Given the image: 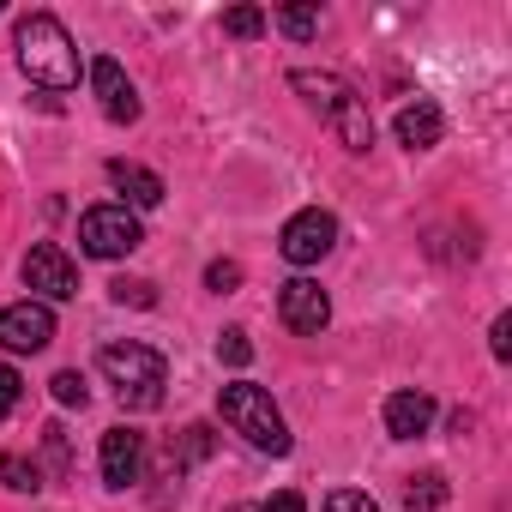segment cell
I'll return each instance as SVG.
<instances>
[{
  "label": "cell",
  "instance_id": "obj_1",
  "mask_svg": "<svg viewBox=\"0 0 512 512\" xmlns=\"http://www.w3.org/2000/svg\"><path fill=\"white\" fill-rule=\"evenodd\" d=\"M290 85L308 97V109L338 133L344 151H368L374 145V121H368V103L356 97V85H344L338 73H314V67H296Z\"/></svg>",
  "mask_w": 512,
  "mask_h": 512
},
{
  "label": "cell",
  "instance_id": "obj_2",
  "mask_svg": "<svg viewBox=\"0 0 512 512\" xmlns=\"http://www.w3.org/2000/svg\"><path fill=\"white\" fill-rule=\"evenodd\" d=\"M19 67H25V79H37L43 91H73V85H79V49H73L67 25H61L55 13L19 19Z\"/></svg>",
  "mask_w": 512,
  "mask_h": 512
},
{
  "label": "cell",
  "instance_id": "obj_3",
  "mask_svg": "<svg viewBox=\"0 0 512 512\" xmlns=\"http://www.w3.org/2000/svg\"><path fill=\"white\" fill-rule=\"evenodd\" d=\"M217 416L253 446V452H272V458H284L290 452V422H284V410L272 404V392L266 386H253V380H229L223 392H217Z\"/></svg>",
  "mask_w": 512,
  "mask_h": 512
},
{
  "label": "cell",
  "instance_id": "obj_4",
  "mask_svg": "<svg viewBox=\"0 0 512 512\" xmlns=\"http://www.w3.org/2000/svg\"><path fill=\"white\" fill-rule=\"evenodd\" d=\"M97 368H103V380L115 386V398L127 404V410H157L163 404V386H169V362L151 350V344H103L97 350Z\"/></svg>",
  "mask_w": 512,
  "mask_h": 512
},
{
  "label": "cell",
  "instance_id": "obj_5",
  "mask_svg": "<svg viewBox=\"0 0 512 512\" xmlns=\"http://www.w3.org/2000/svg\"><path fill=\"white\" fill-rule=\"evenodd\" d=\"M139 241H145V229H139V217L127 205H91L79 217V247L91 260H121V253H133Z\"/></svg>",
  "mask_w": 512,
  "mask_h": 512
},
{
  "label": "cell",
  "instance_id": "obj_6",
  "mask_svg": "<svg viewBox=\"0 0 512 512\" xmlns=\"http://www.w3.org/2000/svg\"><path fill=\"white\" fill-rule=\"evenodd\" d=\"M332 247H338V217L320 211V205L296 211V217L284 223V235H278V253H284L290 266H320Z\"/></svg>",
  "mask_w": 512,
  "mask_h": 512
},
{
  "label": "cell",
  "instance_id": "obj_7",
  "mask_svg": "<svg viewBox=\"0 0 512 512\" xmlns=\"http://www.w3.org/2000/svg\"><path fill=\"white\" fill-rule=\"evenodd\" d=\"M49 344H55V314H49V302L25 296V302H13V308H0V350L37 356V350H49Z\"/></svg>",
  "mask_w": 512,
  "mask_h": 512
},
{
  "label": "cell",
  "instance_id": "obj_8",
  "mask_svg": "<svg viewBox=\"0 0 512 512\" xmlns=\"http://www.w3.org/2000/svg\"><path fill=\"white\" fill-rule=\"evenodd\" d=\"M25 284H31L43 302H73V296H79V266L67 260L55 241H37V247L25 253Z\"/></svg>",
  "mask_w": 512,
  "mask_h": 512
},
{
  "label": "cell",
  "instance_id": "obj_9",
  "mask_svg": "<svg viewBox=\"0 0 512 512\" xmlns=\"http://www.w3.org/2000/svg\"><path fill=\"white\" fill-rule=\"evenodd\" d=\"M278 314H284V326H290L296 338H320L326 320H332V302H326V290H320L314 278H290V284L278 290Z\"/></svg>",
  "mask_w": 512,
  "mask_h": 512
},
{
  "label": "cell",
  "instance_id": "obj_10",
  "mask_svg": "<svg viewBox=\"0 0 512 512\" xmlns=\"http://www.w3.org/2000/svg\"><path fill=\"white\" fill-rule=\"evenodd\" d=\"M97 464H103V488H115V494L133 488V482L145 476V434H139V428H109Z\"/></svg>",
  "mask_w": 512,
  "mask_h": 512
},
{
  "label": "cell",
  "instance_id": "obj_11",
  "mask_svg": "<svg viewBox=\"0 0 512 512\" xmlns=\"http://www.w3.org/2000/svg\"><path fill=\"white\" fill-rule=\"evenodd\" d=\"M91 91H97V103H103V115L115 121V127H133L139 121V91H133V79L121 73V61H91Z\"/></svg>",
  "mask_w": 512,
  "mask_h": 512
},
{
  "label": "cell",
  "instance_id": "obj_12",
  "mask_svg": "<svg viewBox=\"0 0 512 512\" xmlns=\"http://www.w3.org/2000/svg\"><path fill=\"white\" fill-rule=\"evenodd\" d=\"M428 428H434V398H428V392L404 386V392L386 398V434H392V440H422Z\"/></svg>",
  "mask_w": 512,
  "mask_h": 512
},
{
  "label": "cell",
  "instance_id": "obj_13",
  "mask_svg": "<svg viewBox=\"0 0 512 512\" xmlns=\"http://www.w3.org/2000/svg\"><path fill=\"white\" fill-rule=\"evenodd\" d=\"M440 133H446V121H440V109H434L428 97H416V103L398 109V145L428 151V145H440Z\"/></svg>",
  "mask_w": 512,
  "mask_h": 512
},
{
  "label": "cell",
  "instance_id": "obj_14",
  "mask_svg": "<svg viewBox=\"0 0 512 512\" xmlns=\"http://www.w3.org/2000/svg\"><path fill=\"white\" fill-rule=\"evenodd\" d=\"M109 181L127 193V205H139V211H151V205H163V181L151 175V169H139V163H127V157H115L109 163Z\"/></svg>",
  "mask_w": 512,
  "mask_h": 512
},
{
  "label": "cell",
  "instance_id": "obj_15",
  "mask_svg": "<svg viewBox=\"0 0 512 512\" xmlns=\"http://www.w3.org/2000/svg\"><path fill=\"white\" fill-rule=\"evenodd\" d=\"M446 506V476L440 470H422L404 482V512H440Z\"/></svg>",
  "mask_w": 512,
  "mask_h": 512
},
{
  "label": "cell",
  "instance_id": "obj_16",
  "mask_svg": "<svg viewBox=\"0 0 512 512\" xmlns=\"http://www.w3.org/2000/svg\"><path fill=\"white\" fill-rule=\"evenodd\" d=\"M0 482H7L13 494H37L43 488V464L25 458V452H0Z\"/></svg>",
  "mask_w": 512,
  "mask_h": 512
},
{
  "label": "cell",
  "instance_id": "obj_17",
  "mask_svg": "<svg viewBox=\"0 0 512 512\" xmlns=\"http://www.w3.org/2000/svg\"><path fill=\"white\" fill-rule=\"evenodd\" d=\"M205 452H211V428H199V422H193V428H181V440L169 446V470L181 476V470H187L193 458H205Z\"/></svg>",
  "mask_w": 512,
  "mask_h": 512
},
{
  "label": "cell",
  "instance_id": "obj_18",
  "mask_svg": "<svg viewBox=\"0 0 512 512\" xmlns=\"http://www.w3.org/2000/svg\"><path fill=\"white\" fill-rule=\"evenodd\" d=\"M278 31L296 37V43H308V37L320 31V13H314V7H284V13H278Z\"/></svg>",
  "mask_w": 512,
  "mask_h": 512
},
{
  "label": "cell",
  "instance_id": "obj_19",
  "mask_svg": "<svg viewBox=\"0 0 512 512\" xmlns=\"http://www.w3.org/2000/svg\"><path fill=\"white\" fill-rule=\"evenodd\" d=\"M223 31H229V37H260V31H266V13H260V7H229V13H223Z\"/></svg>",
  "mask_w": 512,
  "mask_h": 512
},
{
  "label": "cell",
  "instance_id": "obj_20",
  "mask_svg": "<svg viewBox=\"0 0 512 512\" xmlns=\"http://www.w3.org/2000/svg\"><path fill=\"white\" fill-rule=\"evenodd\" d=\"M109 296H115L121 308H127V302H133V308H151V302H157V290H151L145 278H115V284H109Z\"/></svg>",
  "mask_w": 512,
  "mask_h": 512
},
{
  "label": "cell",
  "instance_id": "obj_21",
  "mask_svg": "<svg viewBox=\"0 0 512 512\" xmlns=\"http://www.w3.org/2000/svg\"><path fill=\"white\" fill-rule=\"evenodd\" d=\"M217 362H229V368H247V362H253V344H247V332H235V326H229V332L217 338Z\"/></svg>",
  "mask_w": 512,
  "mask_h": 512
},
{
  "label": "cell",
  "instance_id": "obj_22",
  "mask_svg": "<svg viewBox=\"0 0 512 512\" xmlns=\"http://www.w3.org/2000/svg\"><path fill=\"white\" fill-rule=\"evenodd\" d=\"M19 398H25V380H19V368H13V362H0V422H7V416L19 410Z\"/></svg>",
  "mask_w": 512,
  "mask_h": 512
},
{
  "label": "cell",
  "instance_id": "obj_23",
  "mask_svg": "<svg viewBox=\"0 0 512 512\" xmlns=\"http://www.w3.org/2000/svg\"><path fill=\"white\" fill-rule=\"evenodd\" d=\"M326 512H380V506H374V494H362V488H332V494H326Z\"/></svg>",
  "mask_w": 512,
  "mask_h": 512
},
{
  "label": "cell",
  "instance_id": "obj_24",
  "mask_svg": "<svg viewBox=\"0 0 512 512\" xmlns=\"http://www.w3.org/2000/svg\"><path fill=\"white\" fill-rule=\"evenodd\" d=\"M55 398H61L67 410H73V404L85 410V404H91V392H85V374H73V368H67V374H55Z\"/></svg>",
  "mask_w": 512,
  "mask_h": 512
},
{
  "label": "cell",
  "instance_id": "obj_25",
  "mask_svg": "<svg viewBox=\"0 0 512 512\" xmlns=\"http://www.w3.org/2000/svg\"><path fill=\"white\" fill-rule=\"evenodd\" d=\"M205 284H211L217 296H229V290L241 284V266H235V260H211V266H205Z\"/></svg>",
  "mask_w": 512,
  "mask_h": 512
},
{
  "label": "cell",
  "instance_id": "obj_26",
  "mask_svg": "<svg viewBox=\"0 0 512 512\" xmlns=\"http://www.w3.org/2000/svg\"><path fill=\"white\" fill-rule=\"evenodd\" d=\"M488 350H494V362H512V314H500V320H494Z\"/></svg>",
  "mask_w": 512,
  "mask_h": 512
},
{
  "label": "cell",
  "instance_id": "obj_27",
  "mask_svg": "<svg viewBox=\"0 0 512 512\" xmlns=\"http://www.w3.org/2000/svg\"><path fill=\"white\" fill-rule=\"evenodd\" d=\"M260 512H308V500H302L296 488H284V494H272V500H266Z\"/></svg>",
  "mask_w": 512,
  "mask_h": 512
}]
</instances>
